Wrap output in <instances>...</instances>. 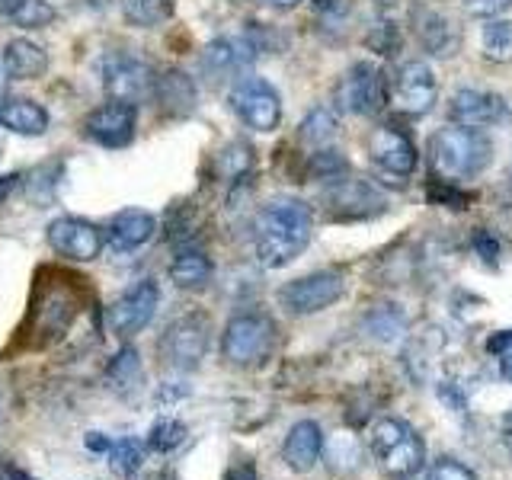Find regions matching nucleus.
<instances>
[{"label":"nucleus","instance_id":"c85d7f7f","mask_svg":"<svg viewBox=\"0 0 512 480\" xmlns=\"http://www.w3.org/2000/svg\"><path fill=\"white\" fill-rule=\"evenodd\" d=\"M170 0H122V13L132 26L151 29L160 26L170 16Z\"/></svg>","mask_w":512,"mask_h":480},{"label":"nucleus","instance_id":"cd10ccee","mask_svg":"<svg viewBox=\"0 0 512 480\" xmlns=\"http://www.w3.org/2000/svg\"><path fill=\"white\" fill-rule=\"evenodd\" d=\"M484 58L493 64H512V20H493L484 26Z\"/></svg>","mask_w":512,"mask_h":480},{"label":"nucleus","instance_id":"f704fd0d","mask_svg":"<svg viewBox=\"0 0 512 480\" xmlns=\"http://www.w3.org/2000/svg\"><path fill=\"white\" fill-rule=\"evenodd\" d=\"M426 480H477V474L458 458H439V461H432Z\"/></svg>","mask_w":512,"mask_h":480},{"label":"nucleus","instance_id":"9d476101","mask_svg":"<svg viewBox=\"0 0 512 480\" xmlns=\"http://www.w3.org/2000/svg\"><path fill=\"white\" fill-rule=\"evenodd\" d=\"M74 279H64L58 276V285L52 288H39L36 301H32V320H36V333L39 340L36 346L55 340V336H61L64 330L71 327V320L77 317V292L71 288Z\"/></svg>","mask_w":512,"mask_h":480},{"label":"nucleus","instance_id":"2f4dec72","mask_svg":"<svg viewBox=\"0 0 512 480\" xmlns=\"http://www.w3.org/2000/svg\"><path fill=\"white\" fill-rule=\"evenodd\" d=\"M109 468L116 471L119 477H135V471L141 468V445L135 439H119V442H112L109 445Z\"/></svg>","mask_w":512,"mask_h":480},{"label":"nucleus","instance_id":"f3484780","mask_svg":"<svg viewBox=\"0 0 512 480\" xmlns=\"http://www.w3.org/2000/svg\"><path fill=\"white\" fill-rule=\"evenodd\" d=\"M327 202L336 208L340 218H368L381 212V205H384L381 192L375 186H368L365 180H349V176L336 180L327 189Z\"/></svg>","mask_w":512,"mask_h":480},{"label":"nucleus","instance_id":"e433bc0d","mask_svg":"<svg viewBox=\"0 0 512 480\" xmlns=\"http://www.w3.org/2000/svg\"><path fill=\"white\" fill-rule=\"evenodd\" d=\"M490 352H496V359H500V375L512 384V330L496 333L490 340Z\"/></svg>","mask_w":512,"mask_h":480},{"label":"nucleus","instance_id":"bb28decb","mask_svg":"<svg viewBox=\"0 0 512 480\" xmlns=\"http://www.w3.org/2000/svg\"><path fill=\"white\" fill-rule=\"evenodd\" d=\"M407 327V314L397 304H375L362 320V333L375 343H394Z\"/></svg>","mask_w":512,"mask_h":480},{"label":"nucleus","instance_id":"20e7f679","mask_svg":"<svg viewBox=\"0 0 512 480\" xmlns=\"http://www.w3.org/2000/svg\"><path fill=\"white\" fill-rule=\"evenodd\" d=\"M276 343V324L266 314H237L228 320V327L221 333V356L237 368L260 365Z\"/></svg>","mask_w":512,"mask_h":480},{"label":"nucleus","instance_id":"a211bd4d","mask_svg":"<svg viewBox=\"0 0 512 480\" xmlns=\"http://www.w3.org/2000/svg\"><path fill=\"white\" fill-rule=\"evenodd\" d=\"M320 452H324V432L314 420H298L292 429H288L285 445H282V458L292 471L308 474L314 471V464L320 461Z\"/></svg>","mask_w":512,"mask_h":480},{"label":"nucleus","instance_id":"c756f323","mask_svg":"<svg viewBox=\"0 0 512 480\" xmlns=\"http://www.w3.org/2000/svg\"><path fill=\"white\" fill-rule=\"evenodd\" d=\"M298 135L304 144H314V148H324V144L336 135V116L330 109L324 106H317L311 109L308 116H304L301 128H298Z\"/></svg>","mask_w":512,"mask_h":480},{"label":"nucleus","instance_id":"c03bdc74","mask_svg":"<svg viewBox=\"0 0 512 480\" xmlns=\"http://www.w3.org/2000/svg\"><path fill=\"white\" fill-rule=\"evenodd\" d=\"M20 4H23V0H0V13H7V16H10Z\"/></svg>","mask_w":512,"mask_h":480},{"label":"nucleus","instance_id":"1a4fd4ad","mask_svg":"<svg viewBox=\"0 0 512 480\" xmlns=\"http://www.w3.org/2000/svg\"><path fill=\"white\" fill-rule=\"evenodd\" d=\"M231 106L240 116V122L250 125L253 132H276L282 119V100L266 80L244 77L231 90Z\"/></svg>","mask_w":512,"mask_h":480},{"label":"nucleus","instance_id":"5701e85b","mask_svg":"<svg viewBox=\"0 0 512 480\" xmlns=\"http://www.w3.org/2000/svg\"><path fill=\"white\" fill-rule=\"evenodd\" d=\"M106 381L112 384V391L122 394V397H132L141 391L144 384V365L135 346H122L116 356L109 359L106 365Z\"/></svg>","mask_w":512,"mask_h":480},{"label":"nucleus","instance_id":"79ce46f5","mask_svg":"<svg viewBox=\"0 0 512 480\" xmlns=\"http://www.w3.org/2000/svg\"><path fill=\"white\" fill-rule=\"evenodd\" d=\"M260 4L272 7V10H295L301 0H260Z\"/></svg>","mask_w":512,"mask_h":480},{"label":"nucleus","instance_id":"72a5a7b5","mask_svg":"<svg viewBox=\"0 0 512 480\" xmlns=\"http://www.w3.org/2000/svg\"><path fill=\"white\" fill-rule=\"evenodd\" d=\"M311 173L317 176V180L336 183V180H343V176L349 173V167H346V160L336 154V151H320L311 160Z\"/></svg>","mask_w":512,"mask_h":480},{"label":"nucleus","instance_id":"b1692460","mask_svg":"<svg viewBox=\"0 0 512 480\" xmlns=\"http://www.w3.org/2000/svg\"><path fill=\"white\" fill-rule=\"evenodd\" d=\"M0 128L16 135H45L48 112L32 100H4L0 103Z\"/></svg>","mask_w":512,"mask_h":480},{"label":"nucleus","instance_id":"ddd939ff","mask_svg":"<svg viewBox=\"0 0 512 480\" xmlns=\"http://www.w3.org/2000/svg\"><path fill=\"white\" fill-rule=\"evenodd\" d=\"M368 157L378 167V173L391 176L394 186H404L407 176L416 170V148L413 141L397 132V128H378V132L368 138Z\"/></svg>","mask_w":512,"mask_h":480},{"label":"nucleus","instance_id":"f257e3e1","mask_svg":"<svg viewBox=\"0 0 512 480\" xmlns=\"http://www.w3.org/2000/svg\"><path fill=\"white\" fill-rule=\"evenodd\" d=\"M314 234V215L301 199H272L253 221V250L266 269H282L304 253Z\"/></svg>","mask_w":512,"mask_h":480},{"label":"nucleus","instance_id":"f8f14e48","mask_svg":"<svg viewBox=\"0 0 512 480\" xmlns=\"http://www.w3.org/2000/svg\"><path fill=\"white\" fill-rule=\"evenodd\" d=\"M48 244H52V250L58 256H64V260L90 263L103 253L106 237L93 221L64 215V218H55L52 224H48Z\"/></svg>","mask_w":512,"mask_h":480},{"label":"nucleus","instance_id":"37998d69","mask_svg":"<svg viewBox=\"0 0 512 480\" xmlns=\"http://www.w3.org/2000/svg\"><path fill=\"white\" fill-rule=\"evenodd\" d=\"M16 180H20V176H16V173H13V176H4V180H0V199H4L7 192L16 186Z\"/></svg>","mask_w":512,"mask_h":480},{"label":"nucleus","instance_id":"393cba45","mask_svg":"<svg viewBox=\"0 0 512 480\" xmlns=\"http://www.w3.org/2000/svg\"><path fill=\"white\" fill-rule=\"evenodd\" d=\"M413 23H416V36H420V42L429 48L432 55H455L452 48L458 45L452 39V26H448L445 16H439L436 10L429 7H416L413 10Z\"/></svg>","mask_w":512,"mask_h":480},{"label":"nucleus","instance_id":"7c9ffc66","mask_svg":"<svg viewBox=\"0 0 512 480\" xmlns=\"http://www.w3.org/2000/svg\"><path fill=\"white\" fill-rule=\"evenodd\" d=\"M10 20L20 29H45L58 20V10L48 4V0H23V4L10 13Z\"/></svg>","mask_w":512,"mask_h":480},{"label":"nucleus","instance_id":"58836bf2","mask_svg":"<svg viewBox=\"0 0 512 480\" xmlns=\"http://www.w3.org/2000/svg\"><path fill=\"white\" fill-rule=\"evenodd\" d=\"M224 480H256V468H253V461H237L231 464V471Z\"/></svg>","mask_w":512,"mask_h":480},{"label":"nucleus","instance_id":"473e14b6","mask_svg":"<svg viewBox=\"0 0 512 480\" xmlns=\"http://www.w3.org/2000/svg\"><path fill=\"white\" fill-rule=\"evenodd\" d=\"M183 439H186V426L180 420H173V416H160V420L148 432V445L154 448V452H160V455L173 452V448L180 445Z\"/></svg>","mask_w":512,"mask_h":480},{"label":"nucleus","instance_id":"dca6fc26","mask_svg":"<svg viewBox=\"0 0 512 480\" xmlns=\"http://www.w3.org/2000/svg\"><path fill=\"white\" fill-rule=\"evenodd\" d=\"M448 119L464 128H490L509 119V106L503 96H496L490 90L464 87L452 96V103H448Z\"/></svg>","mask_w":512,"mask_h":480},{"label":"nucleus","instance_id":"de8ad7c7","mask_svg":"<svg viewBox=\"0 0 512 480\" xmlns=\"http://www.w3.org/2000/svg\"><path fill=\"white\" fill-rule=\"evenodd\" d=\"M394 480H416V474L413 477H394Z\"/></svg>","mask_w":512,"mask_h":480},{"label":"nucleus","instance_id":"9b49d317","mask_svg":"<svg viewBox=\"0 0 512 480\" xmlns=\"http://www.w3.org/2000/svg\"><path fill=\"white\" fill-rule=\"evenodd\" d=\"M157 304H160V288L154 282H138L122 298L109 304V330L119 340H132V336H138L154 320Z\"/></svg>","mask_w":512,"mask_h":480},{"label":"nucleus","instance_id":"ea45409f","mask_svg":"<svg viewBox=\"0 0 512 480\" xmlns=\"http://www.w3.org/2000/svg\"><path fill=\"white\" fill-rule=\"evenodd\" d=\"M474 247L484 250V260H490V263H493V256H496V240H490V237H480V244L474 240Z\"/></svg>","mask_w":512,"mask_h":480},{"label":"nucleus","instance_id":"4468645a","mask_svg":"<svg viewBox=\"0 0 512 480\" xmlns=\"http://www.w3.org/2000/svg\"><path fill=\"white\" fill-rule=\"evenodd\" d=\"M135 128H138V109L109 100L106 106L93 109L87 116L84 135L100 144V148H128L135 141Z\"/></svg>","mask_w":512,"mask_h":480},{"label":"nucleus","instance_id":"39448f33","mask_svg":"<svg viewBox=\"0 0 512 480\" xmlns=\"http://www.w3.org/2000/svg\"><path fill=\"white\" fill-rule=\"evenodd\" d=\"M208 333H212V324H208L205 314L176 317L157 340L160 359L176 372H196L208 352Z\"/></svg>","mask_w":512,"mask_h":480},{"label":"nucleus","instance_id":"7ed1b4c3","mask_svg":"<svg viewBox=\"0 0 512 480\" xmlns=\"http://www.w3.org/2000/svg\"><path fill=\"white\" fill-rule=\"evenodd\" d=\"M368 452L388 477H413L426 464V445L407 420L384 416L368 432Z\"/></svg>","mask_w":512,"mask_h":480},{"label":"nucleus","instance_id":"423d86ee","mask_svg":"<svg viewBox=\"0 0 512 480\" xmlns=\"http://www.w3.org/2000/svg\"><path fill=\"white\" fill-rule=\"evenodd\" d=\"M388 103V80L375 61H356L336 84V106L352 116H375Z\"/></svg>","mask_w":512,"mask_h":480},{"label":"nucleus","instance_id":"c9c22d12","mask_svg":"<svg viewBox=\"0 0 512 480\" xmlns=\"http://www.w3.org/2000/svg\"><path fill=\"white\" fill-rule=\"evenodd\" d=\"M512 7V0H464V10L474 20H496L500 13H506Z\"/></svg>","mask_w":512,"mask_h":480},{"label":"nucleus","instance_id":"a18cd8bd","mask_svg":"<svg viewBox=\"0 0 512 480\" xmlns=\"http://www.w3.org/2000/svg\"><path fill=\"white\" fill-rule=\"evenodd\" d=\"M506 445H509V452H512V416H509V423H506Z\"/></svg>","mask_w":512,"mask_h":480},{"label":"nucleus","instance_id":"6e6552de","mask_svg":"<svg viewBox=\"0 0 512 480\" xmlns=\"http://www.w3.org/2000/svg\"><path fill=\"white\" fill-rule=\"evenodd\" d=\"M154 84L157 74L132 55H109L103 61V90L112 103L138 109V103H148L154 96Z\"/></svg>","mask_w":512,"mask_h":480},{"label":"nucleus","instance_id":"a19ab883","mask_svg":"<svg viewBox=\"0 0 512 480\" xmlns=\"http://www.w3.org/2000/svg\"><path fill=\"white\" fill-rule=\"evenodd\" d=\"M87 445L93 448V452H109V439H100V432H90V439H87Z\"/></svg>","mask_w":512,"mask_h":480},{"label":"nucleus","instance_id":"4be33fe9","mask_svg":"<svg viewBox=\"0 0 512 480\" xmlns=\"http://www.w3.org/2000/svg\"><path fill=\"white\" fill-rule=\"evenodd\" d=\"M4 71L13 80H36L48 71L45 48L29 39H10L4 45Z\"/></svg>","mask_w":512,"mask_h":480},{"label":"nucleus","instance_id":"412c9836","mask_svg":"<svg viewBox=\"0 0 512 480\" xmlns=\"http://www.w3.org/2000/svg\"><path fill=\"white\" fill-rule=\"evenodd\" d=\"M256 55V45L250 39H215L205 45L202 52V68L208 74H234L244 64H250Z\"/></svg>","mask_w":512,"mask_h":480},{"label":"nucleus","instance_id":"a878e982","mask_svg":"<svg viewBox=\"0 0 512 480\" xmlns=\"http://www.w3.org/2000/svg\"><path fill=\"white\" fill-rule=\"evenodd\" d=\"M212 276H215V266L199 250H183L170 263V282L176 288H189V292H196V288H205L208 282H212Z\"/></svg>","mask_w":512,"mask_h":480},{"label":"nucleus","instance_id":"2eb2a0df","mask_svg":"<svg viewBox=\"0 0 512 480\" xmlns=\"http://www.w3.org/2000/svg\"><path fill=\"white\" fill-rule=\"evenodd\" d=\"M436 74L426 61H407L394 77V106L404 116H423L436 103Z\"/></svg>","mask_w":512,"mask_h":480},{"label":"nucleus","instance_id":"4c0bfd02","mask_svg":"<svg viewBox=\"0 0 512 480\" xmlns=\"http://www.w3.org/2000/svg\"><path fill=\"white\" fill-rule=\"evenodd\" d=\"M432 199H436V202H442L445 208H464L461 202H468V196H458V189L452 186V189H432Z\"/></svg>","mask_w":512,"mask_h":480},{"label":"nucleus","instance_id":"0eeeda50","mask_svg":"<svg viewBox=\"0 0 512 480\" xmlns=\"http://www.w3.org/2000/svg\"><path fill=\"white\" fill-rule=\"evenodd\" d=\"M343 292H346L343 272L320 269V272H311V276H301V279H292L288 285H282L279 301L288 314L308 317L317 311H327L330 304H336L343 298Z\"/></svg>","mask_w":512,"mask_h":480},{"label":"nucleus","instance_id":"6ab92c4d","mask_svg":"<svg viewBox=\"0 0 512 480\" xmlns=\"http://www.w3.org/2000/svg\"><path fill=\"white\" fill-rule=\"evenodd\" d=\"M157 234V218L144 208H125L109 221V247L119 253H132L144 247Z\"/></svg>","mask_w":512,"mask_h":480},{"label":"nucleus","instance_id":"49530a36","mask_svg":"<svg viewBox=\"0 0 512 480\" xmlns=\"http://www.w3.org/2000/svg\"><path fill=\"white\" fill-rule=\"evenodd\" d=\"M10 477H13V480H32V477H26L23 471H10Z\"/></svg>","mask_w":512,"mask_h":480},{"label":"nucleus","instance_id":"aec40b11","mask_svg":"<svg viewBox=\"0 0 512 480\" xmlns=\"http://www.w3.org/2000/svg\"><path fill=\"white\" fill-rule=\"evenodd\" d=\"M154 100L157 106L167 112V116H189L192 109L199 103L196 84L189 80V74L183 71H167L157 77L154 84Z\"/></svg>","mask_w":512,"mask_h":480},{"label":"nucleus","instance_id":"f03ea898","mask_svg":"<svg viewBox=\"0 0 512 480\" xmlns=\"http://www.w3.org/2000/svg\"><path fill=\"white\" fill-rule=\"evenodd\" d=\"M432 167L448 183L471 180V176L484 173L493 160V144L480 128H464V125H448L439 128L429 141Z\"/></svg>","mask_w":512,"mask_h":480}]
</instances>
